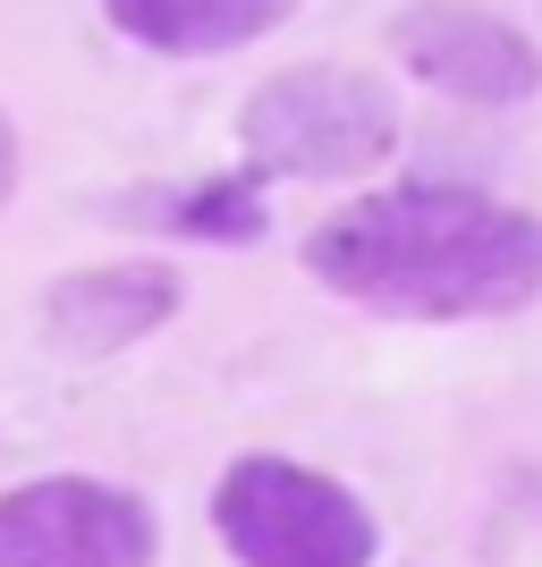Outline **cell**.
Returning <instances> with one entry per match:
<instances>
[{
    "label": "cell",
    "instance_id": "cell-1",
    "mask_svg": "<svg viewBox=\"0 0 542 567\" xmlns=\"http://www.w3.org/2000/svg\"><path fill=\"white\" fill-rule=\"evenodd\" d=\"M306 271L399 322H492L542 297V220L500 195L407 178L339 204L306 237Z\"/></svg>",
    "mask_w": 542,
    "mask_h": 567
},
{
    "label": "cell",
    "instance_id": "cell-2",
    "mask_svg": "<svg viewBox=\"0 0 542 567\" xmlns=\"http://www.w3.org/2000/svg\"><path fill=\"white\" fill-rule=\"evenodd\" d=\"M237 144L255 178H374L399 153V102L381 76L314 60V69L263 76L246 94Z\"/></svg>",
    "mask_w": 542,
    "mask_h": 567
},
{
    "label": "cell",
    "instance_id": "cell-7",
    "mask_svg": "<svg viewBox=\"0 0 542 567\" xmlns=\"http://www.w3.org/2000/svg\"><path fill=\"white\" fill-rule=\"evenodd\" d=\"M102 18L136 51L221 60V51H246V43H263V34H280V25L297 18V0H102Z\"/></svg>",
    "mask_w": 542,
    "mask_h": 567
},
{
    "label": "cell",
    "instance_id": "cell-3",
    "mask_svg": "<svg viewBox=\"0 0 542 567\" xmlns=\"http://www.w3.org/2000/svg\"><path fill=\"white\" fill-rule=\"evenodd\" d=\"M213 534L237 567H374L381 559L374 508L339 474H314L272 450L229 457V474L213 483Z\"/></svg>",
    "mask_w": 542,
    "mask_h": 567
},
{
    "label": "cell",
    "instance_id": "cell-8",
    "mask_svg": "<svg viewBox=\"0 0 542 567\" xmlns=\"http://www.w3.org/2000/svg\"><path fill=\"white\" fill-rule=\"evenodd\" d=\"M153 220L178 229V237H204V246H246V237L272 229L255 169H237V178H195V187H178L170 204H153Z\"/></svg>",
    "mask_w": 542,
    "mask_h": 567
},
{
    "label": "cell",
    "instance_id": "cell-9",
    "mask_svg": "<svg viewBox=\"0 0 542 567\" xmlns=\"http://www.w3.org/2000/svg\"><path fill=\"white\" fill-rule=\"evenodd\" d=\"M18 169H25V144H18V118L0 111V213H9V195H18Z\"/></svg>",
    "mask_w": 542,
    "mask_h": 567
},
{
    "label": "cell",
    "instance_id": "cell-6",
    "mask_svg": "<svg viewBox=\"0 0 542 567\" xmlns=\"http://www.w3.org/2000/svg\"><path fill=\"white\" fill-rule=\"evenodd\" d=\"M178 306H187L178 262H153V255L94 262V271H69V280L43 288V339L60 355H119L153 339Z\"/></svg>",
    "mask_w": 542,
    "mask_h": 567
},
{
    "label": "cell",
    "instance_id": "cell-4",
    "mask_svg": "<svg viewBox=\"0 0 542 567\" xmlns=\"http://www.w3.org/2000/svg\"><path fill=\"white\" fill-rule=\"evenodd\" d=\"M153 499L102 474H34L0 492V567H153Z\"/></svg>",
    "mask_w": 542,
    "mask_h": 567
},
{
    "label": "cell",
    "instance_id": "cell-5",
    "mask_svg": "<svg viewBox=\"0 0 542 567\" xmlns=\"http://www.w3.org/2000/svg\"><path fill=\"white\" fill-rule=\"evenodd\" d=\"M390 51L407 60V76L474 111H518L542 94V51L474 0H407L390 18Z\"/></svg>",
    "mask_w": 542,
    "mask_h": 567
}]
</instances>
